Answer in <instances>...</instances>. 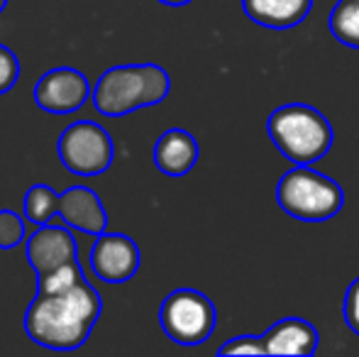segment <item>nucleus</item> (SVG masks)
<instances>
[{
	"label": "nucleus",
	"instance_id": "obj_1",
	"mask_svg": "<svg viewBox=\"0 0 359 357\" xmlns=\"http://www.w3.org/2000/svg\"><path fill=\"white\" fill-rule=\"evenodd\" d=\"M100 296L86 279L64 294H37L25 314L29 340L49 350H76L98 323Z\"/></svg>",
	"mask_w": 359,
	"mask_h": 357
},
{
	"label": "nucleus",
	"instance_id": "obj_2",
	"mask_svg": "<svg viewBox=\"0 0 359 357\" xmlns=\"http://www.w3.org/2000/svg\"><path fill=\"white\" fill-rule=\"evenodd\" d=\"M169 74L156 64H128L100 74L93 86V105L108 118L159 105L169 95Z\"/></svg>",
	"mask_w": 359,
	"mask_h": 357
},
{
	"label": "nucleus",
	"instance_id": "obj_3",
	"mask_svg": "<svg viewBox=\"0 0 359 357\" xmlns=\"http://www.w3.org/2000/svg\"><path fill=\"white\" fill-rule=\"evenodd\" d=\"M274 147L293 164L311 167L332 147V125L327 118L306 103H286L276 108L266 120Z\"/></svg>",
	"mask_w": 359,
	"mask_h": 357
},
{
	"label": "nucleus",
	"instance_id": "obj_4",
	"mask_svg": "<svg viewBox=\"0 0 359 357\" xmlns=\"http://www.w3.org/2000/svg\"><path fill=\"white\" fill-rule=\"evenodd\" d=\"M276 203L291 218L303 223H323L337 215L345 206L340 184L311 167L296 164L276 184Z\"/></svg>",
	"mask_w": 359,
	"mask_h": 357
},
{
	"label": "nucleus",
	"instance_id": "obj_5",
	"mask_svg": "<svg viewBox=\"0 0 359 357\" xmlns=\"http://www.w3.org/2000/svg\"><path fill=\"white\" fill-rule=\"evenodd\" d=\"M161 330L179 345H201L215 330V306L196 289H176L159 309Z\"/></svg>",
	"mask_w": 359,
	"mask_h": 357
},
{
	"label": "nucleus",
	"instance_id": "obj_6",
	"mask_svg": "<svg viewBox=\"0 0 359 357\" xmlns=\"http://www.w3.org/2000/svg\"><path fill=\"white\" fill-rule=\"evenodd\" d=\"M59 159L72 174L98 177L108 172L115 157V147L105 128L90 120H79L69 125L59 137Z\"/></svg>",
	"mask_w": 359,
	"mask_h": 357
},
{
	"label": "nucleus",
	"instance_id": "obj_7",
	"mask_svg": "<svg viewBox=\"0 0 359 357\" xmlns=\"http://www.w3.org/2000/svg\"><path fill=\"white\" fill-rule=\"evenodd\" d=\"M90 98V83L79 69L59 67L47 72L34 86V103L44 113L67 115L83 108Z\"/></svg>",
	"mask_w": 359,
	"mask_h": 357
},
{
	"label": "nucleus",
	"instance_id": "obj_8",
	"mask_svg": "<svg viewBox=\"0 0 359 357\" xmlns=\"http://www.w3.org/2000/svg\"><path fill=\"white\" fill-rule=\"evenodd\" d=\"M90 269L105 284H125L140 269V248L120 233H100L90 248Z\"/></svg>",
	"mask_w": 359,
	"mask_h": 357
},
{
	"label": "nucleus",
	"instance_id": "obj_9",
	"mask_svg": "<svg viewBox=\"0 0 359 357\" xmlns=\"http://www.w3.org/2000/svg\"><path fill=\"white\" fill-rule=\"evenodd\" d=\"M25 252H27L29 267L37 274L62 267V264L74 262L79 257V248H76L72 230L54 223L37 225V230L27 238Z\"/></svg>",
	"mask_w": 359,
	"mask_h": 357
},
{
	"label": "nucleus",
	"instance_id": "obj_10",
	"mask_svg": "<svg viewBox=\"0 0 359 357\" xmlns=\"http://www.w3.org/2000/svg\"><path fill=\"white\" fill-rule=\"evenodd\" d=\"M57 215L64 225L79 230V233L98 238L108 228V213L103 208V201L93 189L86 186H72L64 194H59Z\"/></svg>",
	"mask_w": 359,
	"mask_h": 357
},
{
	"label": "nucleus",
	"instance_id": "obj_11",
	"mask_svg": "<svg viewBox=\"0 0 359 357\" xmlns=\"http://www.w3.org/2000/svg\"><path fill=\"white\" fill-rule=\"evenodd\" d=\"M198 162V142L191 133L181 128H171L156 140L154 164L166 177H184Z\"/></svg>",
	"mask_w": 359,
	"mask_h": 357
},
{
	"label": "nucleus",
	"instance_id": "obj_12",
	"mask_svg": "<svg viewBox=\"0 0 359 357\" xmlns=\"http://www.w3.org/2000/svg\"><path fill=\"white\" fill-rule=\"evenodd\" d=\"M266 355H301L308 357L318 350V330L303 318H284L264 335Z\"/></svg>",
	"mask_w": 359,
	"mask_h": 357
},
{
	"label": "nucleus",
	"instance_id": "obj_13",
	"mask_svg": "<svg viewBox=\"0 0 359 357\" xmlns=\"http://www.w3.org/2000/svg\"><path fill=\"white\" fill-rule=\"evenodd\" d=\"M313 0H242V10L252 22L269 29H291L306 20Z\"/></svg>",
	"mask_w": 359,
	"mask_h": 357
},
{
	"label": "nucleus",
	"instance_id": "obj_14",
	"mask_svg": "<svg viewBox=\"0 0 359 357\" xmlns=\"http://www.w3.org/2000/svg\"><path fill=\"white\" fill-rule=\"evenodd\" d=\"M59 210V194L44 184H34L27 189L22 201V213L32 225L52 223Z\"/></svg>",
	"mask_w": 359,
	"mask_h": 357
},
{
	"label": "nucleus",
	"instance_id": "obj_15",
	"mask_svg": "<svg viewBox=\"0 0 359 357\" xmlns=\"http://www.w3.org/2000/svg\"><path fill=\"white\" fill-rule=\"evenodd\" d=\"M330 32L345 47L359 49V0H340L332 8Z\"/></svg>",
	"mask_w": 359,
	"mask_h": 357
},
{
	"label": "nucleus",
	"instance_id": "obj_16",
	"mask_svg": "<svg viewBox=\"0 0 359 357\" xmlns=\"http://www.w3.org/2000/svg\"><path fill=\"white\" fill-rule=\"evenodd\" d=\"M37 294H64L72 286L79 284L83 279V271H81L79 262H67L62 267H54L44 274H37Z\"/></svg>",
	"mask_w": 359,
	"mask_h": 357
},
{
	"label": "nucleus",
	"instance_id": "obj_17",
	"mask_svg": "<svg viewBox=\"0 0 359 357\" xmlns=\"http://www.w3.org/2000/svg\"><path fill=\"white\" fill-rule=\"evenodd\" d=\"M27 220V218H25ZM25 220L15 210H0V250H13L25 240Z\"/></svg>",
	"mask_w": 359,
	"mask_h": 357
},
{
	"label": "nucleus",
	"instance_id": "obj_18",
	"mask_svg": "<svg viewBox=\"0 0 359 357\" xmlns=\"http://www.w3.org/2000/svg\"><path fill=\"white\" fill-rule=\"evenodd\" d=\"M20 79V59L0 44V95L8 93Z\"/></svg>",
	"mask_w": 359,
	"mask_h": 357
},
{
	"label": "nucleus",
	"instance_id": "obj_19",
	"mask_svg": "<svg viewBox=\"0 0 359 357\" xmlns=\"http://www.w3.org/2000/svg\"><path fill=\"white\" fill-rule=\"evenodd\" d=\"M220 355H266L264 340L257 338V335H240V338H232L230 343H225L220 350Z\"/></svg>",
	"mask_w": 359,
	"mask_h": 357
},
{
	"label": "nucleus",
	"instance_id": "obj_20",
	"mask_svg": "<svg viewBox=\"0 0 359 357\" xmlns=\"http://www.w3.org/2000/svg\"><path fill=\"white\" fill-rule=\"evenodd\" d=\"M345 321L352 333L359 335V279L352 281L345 294Z\"/></svg>",
	"mask_w": 359,
	"mask_h": 357
},
{
	"label": "nucleus",
	"instance_id": "obj_21",
	"mask_svg": "<svg viewBox=\"0 0 359 357\" xmlns=\"http://www.w3.org/2000/svg\"><path fill=\"white\" fill-rule=\"evenodd\" d=\"M161 5H169V8H181V5H189L191 0H159Z\"/></svg>",
	"mask_w": 359,
	"mask_h": 357
},
{
	"label": "nucleus",
	"instance_id": "obj_22",
	"mask_svg": "<svg viewBox=\"0 0 359 357\" xmlns=\"http://www.w3.org/2000/svg\"><path fill=\"white\" fill-rule=\"evenodd\" d=\"M5 5H8V0H0V13L5 10Z\"/></svg>",
	"mask_w": 359,
	"mask_h": 357
}]
</instances>
